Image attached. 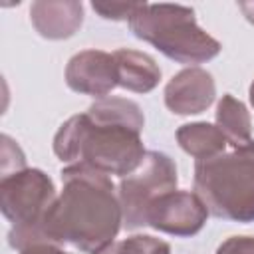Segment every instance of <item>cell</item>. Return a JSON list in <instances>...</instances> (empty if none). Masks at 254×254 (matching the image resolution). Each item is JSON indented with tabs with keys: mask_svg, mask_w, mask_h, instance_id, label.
I'll use <instances>...</instances> for the list:
<instances>
[{
	"mask_svg": "<svg viewBox=\"0 0 254 254\" xmlns=\"http://www.w3.org/2000/svg\"><path fill=\"white\" fill-rule=\"evenodd\" d=\"M165 105L177 115H196L206 111L216 99V83L202 67H185L165 85Z\"/></svg>",
	"mask_w": 254,
	"mask_h": 254,
	"instance_id": "9",
	"label": "cell"
},
{
	"mask_svg": "<svg viewBox=\"0 0 254 254\" xmlns=\"http://www.w3.org/2000/svg\"><path fill=\"white\" fill-rule=\"evenodd\" d=\"M65 83L75 93L97 99L107 97L117 87V67L113 54L103 50L77 52L65 65Z\"/></svg>",
	"mask_w": 254,
	"mask_h": 254,
	"instance_id": "8",
	"label": "cell"
},
{
	"mask_svg": "<svg viewBox=\"0 0 254 254\" xmlns=\"http://www.w3.org/2000/svg\"><path fill=\"white\" fill-rule=\"evenodd\" d=\"M177 143L187 155L194 157L196 161H204V159L222 155L228 145L222 131L216 125L206 123V121L181 125L177 129Z\"/></svg>",
	"mask_w": 254,
	"mask_h": 254,
	"instance_id": "12",
	"label": "cell"
},
{
	"mask_svg": "<svg viewBox=\"0 0 254 254\" xmlns=\"http://www.w3.org/2000/svg\"><path fill=\"white\" fill-rule=\"evenodd\" d=\"M95 254H115V242H111V244H107L105 248H101V250H97Z\"/></svg>",
	"mask_w": 254,
	"mask_h": 254,
	"instance_id": "21",
	"label": "cell"
},
{
	"mask_svg": "<svg viewBox=\"0 0 254 254\" xmlns=\"http://www.w3.org/2000/svg\"><path fill=\"white\" fill-rule=\"evenodd\" d=\"M117 67V85L133 93H149L161 81L159 64L145 52L121 48L113 52Z\"/></svg>",
	"mask_w": 254,
	"mask_h": 254,
	"instance_id": "11",
	"label": "cell"
},
{
	"mask_svg": "<svg viewBox=\"0 0 254 254\" xmlns=\"http://www.w3.org/2000/svg\"><path fill=\"white\" fill-rule=\"evenodd\" d=\"M20 254H69V252L54 242H36L32 246L20 250Z\"/></svg>",
	"mask_w": 254,
	"mask_h": 254,
	"instance_id": "19",
	"label": "cell"
},
{
	"mask_svg": "<svg viewBox=\"0 0 254 254\" xmlns=\"http://www.w3.org/2000/svg\"><path fill=\"white\" fill-rule=\"evenodd\" d=\"M87 113L95 115V117H103V119H111V121H119V123H127L133 125L137 129L143 131L145 127V117L141 107L127 97H103L97 99L95 103L89 105Z\"/></svg>",
	"mask_w": 254,
	"mask_h": 254,
	"instance_id": "14",
	"label": "cell"
},
{
	"mask_svg": "<svg viewBox=\"0 0 254 254\" xmlns=\"http://www.w3.org/2000/svg\"><path fill=\"white\" fill-rule=\"evenodd\" d=\"M34 30L46 40H67L83 24V4L75 0H38L30 6Z\"/></svg>",
	"mask_w": 254,
	"mask_h": 254,
	"instance_id": "10",
	"label": "cell"
},
{
	"mask_svg": "<svg viewBox=\"0 0 254 254\" xmlns=\"http://www.w3.org/2000/svg\"><path fill=\"white\" fill-rule=\"evenodd\" d=\"M0 143H2V155H0V157H2V159H0L2 177L26 169V157H24L22 149L18 147V143H16L14 139H10L8 135H2V137H0Z\"/></svg>",
	"mask_w": 254,
	"mask_h": 254,
	"instance_id": "16",
	"label": "cell"
},
{
	"mask_svg": "<svg viewBox=\"0 0 254 254\" xmlns=\"http://www.w3.org/2000/svg\"><path fill=\"white\" fill-rule=\"evenodd\" d=\"M121 226L123 210L111 177L85 165H67L62 171V192L42 222L44 240L95 254L115 242Z\"/></svg>",
	"mask_w": 254,
	"mask_h": 254,
	"instance_id": "1",
	"label": "cell"
},
{
	"mask_svg": "<svg viewBox=\"0 0 254 254\" xmlns=\"http://www.w3.org/2000/svg\"><path fill=\"white\" fill-rule=\"evenodd\" d=\"M238 8L242 10L244 18L254 26V2H238Z\"/></svg>",
	"mask_w": 254,
	"mask_h": 254,
	"instance_id": "20",
	"label": "cell"
},
{
	"mask_svg": "<svg viewBox=\"0 0 254 254\" xmlns=\"http://www.w3.org/2000/svg\"><path fill=\"white\" fill-rule=\"evenodd\" d=\"M129 30L169 60L190 67L210 62L222 50L220 42L196 24L194 10L181 4L141 2L129 18Z\"/></svg>",
	"mask_w": 254,
	"mask_h": 254,
	"instance_id": "3",
	"label": "cell"
},
{
	"mask_svg": "<svg viewBox=\"0 0 254 254\" xmlns=\"http://www.w3.org/2000/svg\"><path fill=\"white\" fill-rule=\"evenodd\" d=\"M179 175L175 161L161 151H147L143 163L119 181V202L123 210V228L135 230L147 226L149 206L163 194L177 190Z\"/></svg>",
	"mask_w": 254,
	"mask_h": 254,
	"instance_id": "6",
	"label": "cell"
},
{
	"mask_svg": "<svg viewBox=\"0 0 254 254\" xmlns=\"http://www.w3.org/2000/svg\"><path fill=\"white\" fill-rule=\"evenodd\" d=\"M141 2H91V8L105 20H127L135 14Z\"/></svg>",
	"mask_w": 254,
	"mask_h": 254,
	"instance_id": "17",
	"label": "cell"
},
{
	"mask_svg": "<svg viewBox=\"0 0 254 254\" xmlns=\"http://www.w3.org/2000/svg\"><path fill=\"white\" fill-rule=\"evenodd\" d=\"M141 129L95 117L91 113L71 115L54 135V153L62 163L85 165L103 175L127 177L145 159Z\"/></svg>",
	"mask_w": 254,
	"mask_h": 254,
	"instance_id": "2",
	"label": "cell"
},
{
	"mask_svg": "<svg viewBox=\"0 0 254 254\" xmlns=\"http://www.w3.org/2000/svg\"><path fill=\"white\" fill-rule=\"evenodd\" d=\"M192 185L208 214L232 222H254V141L196 161Z\"/></svg>",
	"mask_w": 254,
	"mask_h": 254,
	"instance_id": "4",
	"label": "cell"
},
{
	"mask_svg": "<svg viewBox=\"0 0 254 254\" xmlns=\"http://www.w3.org/2000/svg\"><path fill=\"white\" fill-rule=\"evenodd\" d=\"M248 97H250V105L254 107V81L250 83V89H248Z\"/></svg>",
	"mask_w": 254,
	"mask_h": 254,
	"instance_id": "22",
	"label": "cell"
},
{
	"mask_svg": "<svg viewBox=\"0 0 254 254\" xmlns=\"http://www.w3.org/2000/svg\"><path fill=\"white\" fill-rule=\"evenodd\" d=\"M216 254H254V236H230L216 248Z\"/></svg>",
	"mask_w": 254,
	"mask_h": 254,
	"instance_id": "18",
	"label": "cell"
},
{
	"mask_svg": "<svg viewBox=\"0 0 254 254\" xmlns=\"http://www.w3.org/2000/svg\"><path fill=\"white\" fill-rule=\"evenodd\" d=\"M115 254H171V246L151 234H133L115 242Z\"/></svg>",
	"mask_w": 254,
	"mask_h": 254,
	"instance_id": "15",
	"label": "cell"
},
{
	"mask_svg": "<svg viewBox=\"0 0 254 254\" xmlns=\"http://www.w3.org/2000/svg\"><path fill=\"white\" fill-rule=\"evenodd\" d=\"M216 127L234 149L252 143V119L246 105L230 93H224L216 105Z\"/></svg>",
	"mask_w": 254,
	"mask_h": 254,
	"instance_id": "13",
	"label": "cell"
},
{
	"mask_svg": "<svg viewBox=\"0 0 254 254\" xmlns=\"http://www.w3.org/2000/svg\"><path fill=\"white\" fill-rule=\"evenodd\" d=\"M56 196L54 181L40 169L26 167L0 179V210L10 222L8 244L14 250L46 242L42 222Z\"/></svg>",
	"mask_w": 254,
	"mask_h": 254,
	"instance_id": "5",
	"label": "cell"
},
{
	"mask_svg": "<svg viewBox=\"0 0 254 254\" xmlns=\"http://www.w3.org/2000/svg\"><path fill=\"white\" fill-rule=\"evenodd\" d=\"M208 218V208L196 192L171 190L159 196L147 210V226L171 236H194Z\"/></svg>",
	"mask_w": 254,
	"mask_h": 254,
	"instance_id": "7",
	"label": "cell"
}]
</instances>
